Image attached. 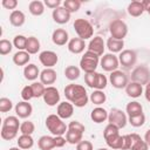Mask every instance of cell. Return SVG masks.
Segmentation results:
<instances>
[{"label": "cell", "instance_id": "obj_31", "mask_svg": "<svg viewBox=\"0 0 150 150\" xmlns=\"http://www.w3.org/2000/svg\"><path fill=\"white\" fill-rule=\"evenodd\" d=\"M125 112L128 114L129 117H131V116H137V115H139V114L143 112V107H142V104H141L139 102H137V101H131V102H129V103L127 104V107H125Z\"/></svg>", "mask_w": 150, "mask_h": 150}, {"label": "cell", "instance_id": "obj_29", "mask_svg": "<svg viewBox=\"0 0 150 150\" xmlns=\"http://www.w3.org/2000/svg\"><path fill=\"white\" fill-rule=\"evenodd\" d=\"M107 47L109 49L110 53H121L123 47H124V41L123 40H117V39H114V38H109L107 40Z\"/></svg>", "mask_w": 150, "mask_h": 150}, {"label": "cell", "instance_id": "obj_45", "mask_svg": "<svg viewBox=\"0 0 150 150\" xmlns=\"http://www.w3.org/2000/svg\"><path fill=\"white\" fill-rule=\"evenodd\" d=\"M12 49H13V43L9 40H6V39L0 40V54L1 55L9 54L12 52Z\"/></svg>", "mask_w": 150, "mask_h": 150}, {"label": "cell", "instance_id": "obj_4", "mask_svg": "<svg viewBox=\"0 0 150 150\" xmlns=\"http://www.w3.org/2000/svg\"><path fill=\"white\" fill-rule=\"evenodd\" d=\"M98 57H100V56L96 55L95 53L87 50V52L83 54V56L81 57V60H80V67H81V69H82L86 74L96 71V68H97L98 62H100V59H98Z\"/></svg>", "mask_w": 150, "mask_h": 150}, {"label": "cell", "instance_id": "obj_57", "mask_svg": "<svg viewBox=\"0 0 150 150\" xmlns=\"http://www.w3.org/2000/svg\"><path fill=\"white\" fill-rule=\"evenodd\" d=\"M96 150H109V149H105V148H100V149H96Z\"/></svg>", "mask_w": 150, "mask_h": 150}, {"label": "cell", "instance_id": "obj_35", "mask_svg": "<svg viewBox=\"0 0 150 150\" xmlns=\"http://www.w3.org/2000/svg\"><path fill=\"white\" fill-rule=\"evenodd\" d=\"M81 74V68L76 67V66H68L64 69V76L69 80V81H75L80 77Z\"/></svg>", "mask_w": 150, "mask_h": 150}, {"label": "cell", "instance_id": "obj_52", "mask_svg": "<svg viewBox=\"0 0 150 150\" xmlns=\"http://www.w3.org/2000/svg\"><path fill=\"white\" fill-rule=\"evenodd\" d=\"M54 139H55L56 148H62L66 144V142H67V139L63 136H54Z\"/></svg>", "mask_w": 150, "mask_h": 150}, {"label": "cell", "instance_id": "obj_56", "mask_svg": "<svg viewBox=\"0 0 150 150\" xmlns=\"http://www.w3.org/2000/svg\"><path fill=\"white\" fill-rule=\"evenodd\" d=\"M8 150H21V149H20L19 146H18V148H16V146H13V148H9Z\"/></svg>", "mask_w": 150, "mask_h": 150}, {"label": "cell", "instance_id": "obj_20", "mask_svg": "<svg viewBox=\"0 0 150 150\" xmlns=\"http://www.w3.org/2000/svg\"><path fill=\"white\" fill-rule=\"evenodd\" d=\"M52 41L56 45V46H64L68 41V33L67 30L62 29V28H57L53 32L52 34Z\"/></svg>", "mask_w": 150, "mask_h": 150}, {"label": "cell", "instance_id": "obj_55", "mask_svg": "<svg viewBox=\"0 0 150 150\" xmlns=\"http://www.w3.org/2000/svg\"><path fill=\"white\" fill-rule=\"evenodd\" d=\"M144 141L146 142V144L150 146V129L145 131V135H144Z\"/></svg>", "mask_w": 150, "mask_h": 150}, {"label": "cell", "instance_id": "obj_9", "mask_svg": "<svg viewBox=\"0 0 150 150\" xmlns=\"http://www.w3.org/2000/svg\"><path fill=\"white\" fill-rule=\"evenodd\" d=\"M108 122L110 124H114L116 125L118 129H122L127 125L128 123V117H127V114L124 111H122L121 109L118 108H112L110 111H109V115H108Z\"/></svg>", "mask_w": 150, "mask_h": 150}, {"label": "cell", "instance_id": "obj_40", "mask_svg": "<svg viewBox=\"0 0 150 150\" xmlns=\"http://www.w3.org/2000/svg\"><path fill=\"white\" fill-rule=\"evenodd\" d=\"M27 39L25 35H15L13 39V46L18 49V50H26V46H27Z\"/></svg>", "mask_w": 150, "mask_h": 150}, {"label": "cell", "instance_id": "obj_15", "mask_svg": "<svg viewBox=\"0 0 150 150\" xmlns=\"http://www.w3.org/2000/svg\"><path fill=\"white\" fill-rule=\"evenodd\" d=\"M52 16H53V20L59 25L67 23L70 20V13L63 6H60V7L55 8L52 13Z\"/></svg>", "mask_w": 150, "mask_h": 150}, {"label": "cell", "instance_id": "obj_39", "mask_svg": "<svg viewBox=\"0 0 150 150\" xmlns=\"http://www.w3.org/2000/svg\"><path fill=\"white\" fill-rule=\"evenodd\" d=\"M63 7L71 14L80 9L81 1L80 0H66V1H63Z\"/></svg>", "mask_w": 150, "mask_h": 150}, {"label": "cell", "instance_id": "obj_33", "mask_svg": "<svg viewBox=\"0 0 150 150\" xmlns=\"http://www.w3.org/2000/svg\"><path fill=\"white\" fill-rule=\"evenodd\" d=\"M16 142H18V146L23 150L30 149L34 145V139H33L32 135H21V136H19Z\"/></svg>", "mask_w": 150, "mask_h": 150}, {"label": "cell", "instance_id": "obj_13", "mask_svg": "<svg viewBox=\"0 0 150 150\" xmlns=\"http://www.w3.org/2000/svg\"><path fill=\"white\" fill-rule=\"evenodd\" d=\"M42 97H43L45 103L49 107H54L60 102V93L53 86L46 87V90H45V94Z\"/></svg>", "mask_w": 150, "mask_h": 150}, {"label": "cell", "instance_id": "obj_14", "mask_svg": "<svg viewBox=\"0 0 150 150\" xmlns=\"http://www.w3.org/2000/svg\"><path fill=\"white\" fill-rule=\"evenodd\" d=\"M39 60L42 63V66H45L46 68H53L57 61H59V56L55 52L52 50H43L40 53L39 55Z\"/></svg>", "mask_w": 150, "mask_h": 150}, {"label": "cell", "instance_id": "obj_3", "mask_svg": "<svg viewBox=\"0 0 150 150\" xmlns=\"http://www.w3.org/2000/svg\"><path fill=\"white\" fill-rule=\"evenodd\" d=\"M46 127L49 130V132L53 134L54 136H63L68 130V125H66L62 118H60L57 115L54 114L47 116Z\"/></svg>", "mask_w": 150, "mask_h": 150}, {"label": "cell", "instance_id": "obj_12", "mask_svg": "<svg viewBox=\"0 0 150 150\" xmlns=\"http://www.w3.org/2000/svg\"><path fill=\"white\" fill-rule=\"evenodd\" d=\"M118 61L124 68H131L136 64L137 54L132 49H124L118 55Z\"/></svg>", "mask_w": 150, "mask_h": 150}, {"label": "cell", "instance_id": "obj_32", "mask_svg": "<svg viewBox=\"0 0 150 150\" xmlns=\"http://www.w3.org/2000/svg\"><path fill=\"white\" fill-rule=\"evenodd\" d=\"M28 9H29V12H30L32 15L40 16L45 12V4L42 1H40V0H33V1L29 2Z\"/></svg>", "mask_w": 150, "mask_h": 150}, {"label": "cell", "instance_id": "obj_23", "mask_svg": "<svg viewBox=\"0 0 150 150\" xmlns=\"http://www.w3.org/2000/svg\"><path fill=\"white\" fill-rule=\"evenodd\" d=\"M125 93H127V95L129 97L137 98V97H139L143 94V86H141L139 83H136V82H132L131 81L125 87Z\"/></svg>", "mask_w": 150, "mask_h": 150}, {"label": "cell", "instance_id": "obj_7", "mask_svg": "<svg viewBox=\"0 0 150 150\" xmlns=\"http://www.w3.org/2000/svg\"><path fill=\"white\" fill-rule=\"evenodd\" d=\"M131 81L139 83L141 86L148 84L150 82V69L145 64L137 66L132 71H131Z\"/></svg>", "mask_w": 150, "mask_h": 150}, {"label": "cell", "instance_id": "obj_24", "mask_svg": "<svg viewBox=\"0 0 150 150\" xmlns=\"http://www.w3.org/2000/svg\"><path fill=\"white\" fill-rule=\"evenodd\" d=\"M108 115L109 112L104 109V108H101V107H96L91 110L90 112V118L95 122V123H102L104 122L105 120H108Z\"/></svg>", "mask_w": 150, "mask_h": 150}, {"label": "cell", "instance_id": "obj_8", "mask_svg": "<svg viewBox=\"0 0 150 150\" xmlns=\"http://www.w3.org/2000/svg\"><path fill=\"white\" fill-rule=\"evenodd\" d=\"M109 32H110L111 38L117 39V40H123L128 34V26L124 21L116 19V20H112L110 22Z\"/></svg>", "mask_w": 150, "mask_h": 150}, {"label": "cell", "instance_id": "obj_26", "mask_svg": "<svg viewBox=\"0 0 150 150\" xmlns=\"http://www.w3.org/2000/svg\"><path fill=\"white\" fill-rule=\"evenodd\" d=\"M144 12H145V9H144L142 1H131L128 5V14L134 16V18L141 16Z\"/></svg>", "mask_w": 150, "mask_h": 150}, {"label": "cell", "instance_id": "obj_11", "mask_svg": "<svg viewBox=\"0 0 150 150\" xmlns=\"http://www.w3.org/2000/svg\"><path fill=\"white\" fill-rule=\"evenodd\" d=\"M101 63V67L103 70L105 71H115L117 70L118 66H120V61H118V57L115 56L112 53H108V54H104L100 61Z\"/></svg>", "mask_w": 150, "mask_h": 150}, {"label": "cell", "instance_id": "obj_42", "mask_svg": "<svg viewBox=\"0 0 150 150\" xmlns=\"http://www.w3.org/2000/svg\"><path fill=\"white\" fill-rule=\"evenodd\" d=\"M128 122L135 127V128H138V127H142L144 123H145V115L142 112L137 116H131V117H128Z\"/></svg>", "mask_w": 150, "mask_h": 150}, {"label": "cell", "instance_id": "obj_5", "mask_svg": "<svg viewBox=\"0 0 150 150\" xmlns=\"http://www.w3.org/2000/svg\"><path fill=\"white\" fill-rule=\"evenodd\" d=\"M84 81H86V84H88V87H90L95 90H103L108 83V79L105 77V75L97 73V71L86 74Z\"/></svg>", "mask_w": 150, "mask_h": 150}, {"label": "cell", "instance_id": "obj_28", "mask_svg": "<svg viewBox=\"0 0 150 150\" xmlns=\"http://www.w3.org/2000/svg\"><path fill=\"white\" fill-rule=\"evenodd\" d=\"M26 21V16L23 14V12L19 11V9H15V11H12L11 15H9V22L12 23V26L14 27H21Z\"/></svg>", "mask_w": 150, "mask_h": 150}, {"label": "cell", "instance_id": "obj_21", "mask_svg": "<svg viewBox=\"0 0 150 150\" xmlns=\"http://www.w3.org/2000/svg\"><path fill=\"white\" fill-rule=\"evenodd\" d=\"M84 47H86L84 40L80 38H73L68 42V50L73 54H81L84 50Z\"/></svg>", "mask_w": 150, "mask_h": 150}, {"label": "cell", "instance_id": "obj_36", "mask_svg": "<svg viewBox=\"0 0 150 150\" xmlns=\"http://www.w3.org/2000/svg\"><path fill=\"white\" fill-rule=\"evenodd\" d=\"M82 136L83 134L82 132H79V131H74V130H67L66 132V139L69 144H79L81 141H82Z\"/></svg>", "mask_w": 150, "mask_h": 150}, {"label": "cell", "instance_id": "obj_22", "mask_svg": "<svg viewBox=\"0 0 150 150\" xmlns=\"http://www.w3.org/2000/svg\"><path fill=\"white\" fill-rule=\"evenodd\" d=\"M131 139V145L129 150H148L149 145L138 134H129Z\"/></svg>", "mask_w": 150, "mask_h": 150}, {"label": "cell", "instance_id": "obj_27", "mask_svg": "<svg viewBox=\"0 0 150 150\" xmlns=\"http://www.w3.org/2000/svg\"><path fill=\"white\" fill-rule=\"evenodd\" d=\"M38 146L40 150H52V149L56 148L55 139L52 136H47V135L41 136L38 141Z\"/></svg>", "mask_w": 150, "mask_h": 150}, {"label": "cell", "instance_id": "obj_48", "mask_svg": "<svg viewBox=\"0 0 150 150\" xmlns=\"http://www.w3.org/2000/svg\"><path fill=\"white\" fill-rule=\"evenodd\" d=\"M68 129L69 130H74V131H79V132H82V134L86 131V127L79 121H71L68 124Z\"/></svg>", "mask_w": 150, "mask_h": 150}, {"label": "cell", "instance_id": "obj_1", "mask_svg": "<svg viewBox=\"0 0 150 150\" xmlns=\"http://www.w3.org/2000/svg\"><path fill=\"white\" fill-rule=\"evenodd\" d=\"M64 96L73 105L77 107V108H82V107L87 105L88 100H89L86 88L81 84H75V83H70V84L66 86Z\"/></svg>", "mask_w": 150, "mask_h": 150}, {"label": "cell", "instance_id": "obj_19", "mask_svg": "<svg viewBox=\"0 0 150 150\" xmlns=\"http://www.w3.org/2000/svg\"><path fill=\"white\" fill-rule=\"evenodd\" d=\"M40 82L41 83H43V84H46V86H50V84H53L55 81H56V77H57V75H56V71L53 69V68H45L41 73H40Z\"/></svg>", "mask_w": 150, "mask_h": 150}, {"label": "cell", "instance_id": "obj_30", "mask_svg": "<svg viewBox=\"0 0 150 150\" xmlns=\"http://www.w3.org/2000/svg\"><path fill=\"white\" fill-rule=\"evenodd\" d=\"M30 60V54L27 53L26 50H18L14 55H13V62L16 66H25L28 64Z\"/></svg>", "mask_w": 150, "mask_h": 150}, {"label": "cell", "instance_id": "obj_44", "mask_svg": "<svg viewBox=\"0 0 150 150\" xmlns=\"http://www.w3.org/2000/svg\"><path fill=\"white\" fill-rule=\"evenodd\" d=\"M2 125L5 127H9V128H15V129H20V122H19V118L18 116H8L2 122Z\"/></svg>", "mask_w": 150, "mask_h": 150}, {"label": "cell", "instance_id": "obj_54", "mask_svg": "<svg viewBox=\"0 0 150 150\" xmlns=\"http://www.w3.org/2000/svg\"><path fill=\"white\" fill-rule=\"evenodd\" d=\"M142 4H143V6H144L145 12L150 15V0H143V1H142Z\"/></svg>", "mask_w": 150, "mask_h": 150}, {"label": "cell", "instance_id": "obj_51", "mask_svg": "<svg viewBox=\"0 0 150 150\" xmlns=\"http://www.w3.org/2000/svg\"><path fill=\"white\" fill-rule=\"evenodd\" d=\"M43 4H45V6H47L48 8H52V9L54 11L55 8L60 7L61 1H60V0H45Z\"/></svg>", "mask_w": 150, "mask_h": 150}, {"label": "cell", "instance_id": "obj_2", "mask_svg": "<svg viewBox=\"0 0 150 150\" xmlns=\"http://www.w3.org/2000/svg\"><path fill=\"white\" fill-rule=\"evenodd\" d=\"M103 137L109 148L123 150V136L120 135V129L116 125L109 123L104 128Z\"/></svg>", "mask_w": 150, "mask_h": 150}, {"label": "cell", "instance_id": "obj_46", "mask_svg": "<svg viewBox=\"0 0 150 150\" xmlns=\"http://www.w3.org/2000/svg\"><path fill=\"white\" fill-rule=\"evenodd\" d=\"M12 108H13V103L9 98H7V97L0 98V111L1 112H7V111L12 110Z\"/></svg>", "mask_w": 150, "mask_h": 150}, {"label": "cell", "instance_id": "obj_41", "mask_svg": "<svg viewBox=\"0 0 150 150\" xmlns=\"http://www.w3.org/2000/svg\"><path fill=\"white\" fill-rule=\"evenodd\" d=\"M35 131V125L30 121H25L20 125V132L21 135H32Z\"/></svg>", "mask_w": 150, "mask_h": 150}, {"label": "cell", "instance_id": "obj_25", "mask_svg": "<svg viewBox=\"0 0 150 150\" xmlns=\"http://www.w3.org/2000/svg\"><path fill=\"white\" fill-rule=\"evenodd\" d=\"M40 70L38 68L36 64L34 63H28L27 66H25V69H23V76L26 80L28 81H34L38 79V76H40Z\"/></svg>", "mask_w": 150, "mask_h": 150}, {"label": "cell", "instance_id": "obj_6", "mask_svg": "<svg viewBox=\"0 0 150 150\" xmlns=\"http://www.w3.org/2000/svg\"><path fill=\"white\" fill-rule=\"evenodd\" d=\"M74 29L77 34V36L82 40H87V39H90L94 34V28L91 26V23L86 20V19H76L74 21Z\"/></svg>", "mask_w": 150, "mask_h": 150}, {"label": "cell", "instance_id": "obj_53", "mask_svg": "<svg viewBox=\"0 0 150 150\" xmlns=\"http://www.w3.org/2000/svg\"><path fill=\"white\" fill-rule=\"evenodd\" d=\"M144 96H145V100L148 102H150V82L145 86V89H144Z\"/></svg>", "mask_w": 150, "mask_h": 150}, {"label": "cell", "instance_id": "obj_50", "mask_svg": "<svg viewBox=\"0 0 150 150\" xmlns=\"http://www.w3.org/2000/svg\"><path fill=\"white\" fill-rule=\"evenodd\" d=\"M1 5H2L6 9H14V11H15V8H16V6H18V1H16V0H2Z\"/></svg>", "mask_w": 150, "mask_h": 150}, {"label": "cell", "instance_id": "obj_16", "mask_svg": "<svg viewBox=\"0 0 150 150\" xmlns=\"http://www.w3.org/2000/svg\"><path fill=\"white\" fill-rule=\"evenodd\" d=\"M74 114V105L70 102H61L57 104V109H56V115L62 118V120H67L69 117H71Z\"/></svg>", "mask_w": 150, "mask_h": 150}, {"label": "cell", "instance_id": "obj_37", "mask_svg": "<svg viewBox=\"0 0 150 150\" xmlns=\"http://www.w3.org/2000/svg\"><path fill=\"white\" fill-rule=\"evenodd\" d=\"M19 130L20 129H15V128H9V127L2 125L1 127V137H2V139L11 141V139H13V138L16 137Z\"/></svg>", "mask_w": 150, "mask_h": 150}, {"label": "cell", "instance_id": "obj_38", "mask_svg": "<svg viewBox=\"0 0 150 150\" xmlns=\"http://www.w3.org/2000/svg\"><path fill=\"white\" fill-rule=\"evenodd\" d=\"M105 100H107V96L102 90H94L90 95V101L96 105L103 104L105 102Z\"/></svg>", "mask_w": 150, "mask_h": 150}, {"label": "cell", "instance_id": "obj_18", "mask_svg": "<svg viewBox=\"0 0 150 150\" xmlns=\"http://www.w3.org/2000/svg\"><path fill=\"white\" fill-rule=\"evenodd\" d=\"M32 112H33V107L27 101H21L19 103H16V105H15V114H16L18 117L27 118V117H29L32 115Z\"/></svg>", "mask_w": 150, "mask_h": 150}, {"label": "cell", "instance_id": "obj_10", "mask_svg": "<svg viewBox=\"0 0 150 150\" xmlns=\"http://www.w3.org/2000/svg\"><path fill=\"white\" fill-rule=\"evenodd\" d=\"M109 81L111 83V86L116 89H122V88H125L129 83V79H128V75L122 71V70H115L112 73H110V76H109Z\"/></svg>", "mask_w": 150, "mask_h": 150}, {"label": "cell", "instance_id": "obj_17", "mask_svg": "<svg viewBox=\"0 0 150 150\" xmlns=\"http://www.w3.org/2000/svg\"><path fill=\"white\" fill-rule=\"evenodd\" d=\"M104 48H105V45H104V41L101 36H95L90 40L89 45H88V50L89 52H93L95 53L96 55L101 56L103 55L104 53Z\"/></svg>", "mask_w": 150, "mask_h": 150}, {"label": "cell", "instance_id": "obj_49", "mask_svg": "<svg viewBox=\"0 0 150 150\" xmlns=\"http://www.w3.org/2000/svg\"><path fill=\"white\" fill-rule=\"evenodd\" d=\"M76 150H93V144L89 141H81L79 144H76Z\"/></svg>", "mask_w": 150, "mask_h": 150}, {"label": "cell", "instance_id": "obj_47", "mask_svg": "<svg viewBox=\"0 0 150 150\" xmlns=\"http://www.w3.org/2000/svg\"><path fill=\"white\" fill-rule=\"evenodd\" d=\"M21 97H22L23 101H27V102L34 97L32 86H26V87L22 88V90H21Z\"/></svg>", "mask_w": 150, "mask_h": 150}, {"label": "cell", "instance_id": "obj_43", "mask_svg": "<svg viewBox=\"0 0 150 150\" xmlns=\"http://www.w3.org/2000/svg\"><path fill=\"white\" fill-rule=\"evenodd\" d=\"M30 86H32V89H33L34 97L39 98V97H42L43 96L45 90H46V87H45L43 83H41V82H33Z\"/></svg>", "mask_w": 150, "mask_h": 150}, {"label": "cell", "instance_id": "obj_34", "mask_svg": "<svg viewBox=\"0 0 150 150\" xmlns=\"http://www.w3.org/2000/svg\"><path fill=\"white\" fill-rule=\"evenodd\" d=\"M40 50V41L35 36H29L27 39L26 52L29 54H36Z\"/></svg>", "mask_w": 150, "mask_h": 150}]
</instances>
